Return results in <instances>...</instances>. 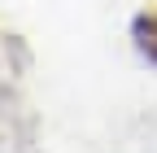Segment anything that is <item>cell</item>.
<instances>
[{
  "label": "cell",
  "mask_w": 157,
  "mask_h": 153,
  "mask_svg": "<svg viewBox=\"0 0 157 153\" xmlns=\"http://www.w3.org/2000/svg\"><path fill=\"white\" fill-rule=\"evenodd\" d=\"M131 40H135V48H140L144 61L157 66V9H144V13L131 22Z\"/></svg>",
  "instance_id": "obj_1"
}]
</instances>
